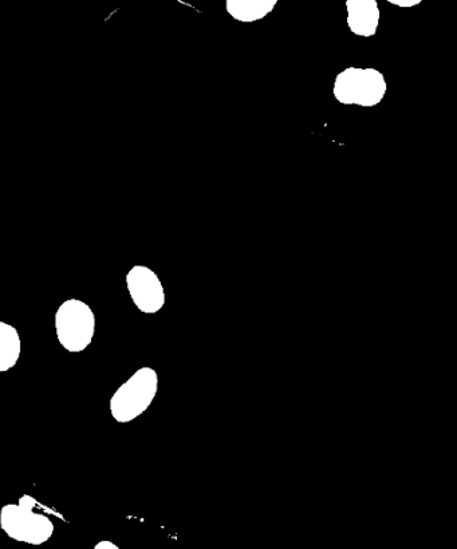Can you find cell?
Segmentation results:
<instances>
[{
	"instance_id": "6da1fadb",
	"label": "cell",
	"mask_w": 457,
	"mask_h": 549,
	"mask_svg": "<svg viewBox=\"0 0 457 549\" xmlns=\"http://www.w3.org/2000/svg\"><path fill=\"white\" fill-rule=\"evenodd\" d=\"M37 507V499L30 495L19 497L17 504L5 505L0 509V529L18 543H47L54 535L55 527L49 517L35 511Z\"/></svg>"
},
{
	"instance_id": "7a4b0ae2",
	"label": "cell",
	"mask_w": 457,
	"mask_h": 549,
	"mask_svg": "<svg viewBox=\"0 0 457 549\" xmlns=\"http://www.w3.org/2000/svg\"><path fill=\"white\" fill-rule=\"evenodd\" d=\"M159 391V375L152 367H141L122 383L109 401L112 417L120 424H128L143 416L155 401Z\"/></svg>"
},
{
	"instance_id": "3957f363",
	"label": "cell",
	"mask_w": 457,
	"mask_h": 549,
	"mask_svg": "<svg viewBox=\"0 0 457 549\" xmlns=\"http://www.w3.org/2000/svg\"><path fill=\"white\" fill-rule=\"evenodd\" d=\"M385 75L373 67H348L334 81V98L342 105L373 108L385 98Z\"/></svg>"
},
{
	"instance_id": "277c9868",
	"label": "cell",
	"mask_w": 457,
	"mask_h": 549,
	"mask_svg": "<svg viewBox=\"0 0 457 549\" xmlns=\"http://www.w3.org/2000/svg\"><path fill=\"white\" fill-rule=\"evenodd\" d=\"M96 334V315L80 299L63 302L55 312V335L69 353H82L92 345Z\"/></svg>"
},
{
	"instance_id": "5b68a950",
	"label": "cell",
	"mask_w": 457,
	"mask_h": 549,
	"mask_svg": "<svg viewBox=\"0 0 457 549\" xmlns=\"http://www.w3.org/2000/svg\"><path fill=\"white\" fill-rule=\"evenodd\" d=\"M126 287L135 306L144 314H156L165 304L163 283L155 271L145 266L130 268Z\"/></svg>"
},
{
	"instance_id": "8992f818",
	"label": "cell",
	"mask_w": 457,
	"mask_h": 549,
	"mask_svg": "<svg viewBox=\"0 0 457 549\" xmlns=\"http://www.w3.org/2000/svg\"><path fill=\"white\" fill-rule=\"evenodd\" d=\"M348 27L354 35L372 38L380 25V9L377 0H348Z\"/></svg>"
},
{
	"instance_id": "52a82bcc",
	"label": "cell",
	"mask_w": 457,
	"mask_h": 549,
	"mask_svg": "<svg viewBox=\"0 0 457 549\" xmlns=\"http://www.w3.org/2000/svg\"><path fill=\"white\" fill-rule=\"evenodd\" d=\"M277 5L278 0H227L226 10L235 21L252 23L266 18Z\"/></svg>"
},
{
	"instance_id": "ba28073f",
	"label": "cell",
	"mask_w": 457,
	"mask_h": 549,
	"mask_svg": "<svg viewBox=\"0 0 457 549\" xmlns=\"http://www.w3.org/2000/svg\"><path fill=\"white\" fill-rule=\"evenodd\" d=\"M21 353L22 342L18 330L0 321V373H6L17 366Z\"/></svg>"
},
{
	"instance_id": "9c48e42d",
	"label": "cell",
	"mask_w": 457,
	"mask_h": 549,
	"mask_svg": "<svg viewBox=\"0 0 457 549\" xmlns=\"http://www.w3.org/2000/svg\"><path fill=\"white\" fill-rule=\"evenodd\" d=\"M388 3L399 7H415L420 5L421 0H388Z\"/></svg>"
},
{
	"instance_id": "30bf717a",
	"label": "cell",
	"mask_w": 457,
	"mask_h": 549,
	"mask_svg": "<svg viewBox=\"0 0 457 549\" xmlns=\"http://www.w3.org/2000/svg\"><path fill=\"white\" fill-rule=\"evenodd\" d=\"M94 549H121L118 545L114 544L113 541L102 540L100 543L94 545Z\"/></svg>"
}]
</instances>
